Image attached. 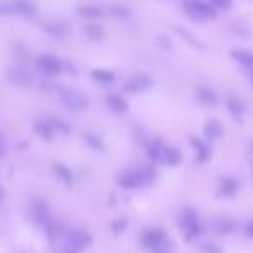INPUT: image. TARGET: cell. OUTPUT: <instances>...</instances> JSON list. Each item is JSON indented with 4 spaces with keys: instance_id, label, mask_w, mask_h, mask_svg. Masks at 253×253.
<instances>
[{
    "instance_id": "3957f363",
    "label": "cell",
    "mask_w": 253,
    "mask_h": 253,
    "mask_svg": "<svg viewBox=\"0 0 253 253\" xmlns=\"http://www.w3.org/2000/svg\"><path fill=\"white\" fill-rule=\"evenodd\" d=\"M149 156L155 163L160 165H169V167H177L182 162V155L177 148L172 146L162 144V142H155V144L149 148Z\"/></svg>"
},
{
    "instance_id": "ffe728a7",
    "label": "cell",
    "mask_w": 253,
    "mask_h": 253,
    "mask_svg": "<svg viewBox=\"0 0 253 253\" xmlns=\"http://www.w3.org/2000/svg\"><path fill=\"white\" fill-rule=\"evenodd\" d=\"M78 14L80 16H85V18H90V19H97V18H102V9L97 7V5H92V4H87V5H80L78 7Z\"/></svg>"
},
{
    "instance_id": "30bf717a",
    "label": "cell",
    "mask_w": 253,
    "mask_h": 253,
    "mask_svg": "<svg viewBox=\"0 0 253 253\" xmlns=\"http://www.w3.org/2000/svg\"><path fill=\"white\" fill-rule=\"evenodd\" d=\"M196 97H198V101H200L203 106H207V108H215V106L218 104L217 92L211 90L210 87H200L196 92Z\"/></svg>"
},
{
    "instance_id": "f1b7e54d",
    "label": "cell",
    "mask_w": 253,
    "mask_h": 253,
    "mask_svg": "<svg viewBox=\"0 0 253 253\" xmlns=\"http://www.w3.org/2000/svg\"><path fill=\"white\" fill-rule=\"evenodd\" d=\"M111 14L118 16V18H126V16L130 14V11L123 5H111Z\"/></svg>"
},
{
    "instance_id": "1f68e13d",
    "label": "cell",
    "mask_w": 253,
    "mask_h": 253,
    "mask_svg": "<svg viewBox=\"0 0 253 253\" xmlns=\"http://www.w3.org/2000/svg\"><path fill=\"white\" fill-rule=\"evenodd\" d=\"M246 234H248V236H252V238H253V220H252V222H248V224H246Z\"/></svg>"
},
{
    "instance_id": "2e32d148",
    "label": "cell",
    "mask_w": 253,
    "mask_h": 253,
    "mask_svg": "<svg viewBox=\"0 0 253 253\" xmlns=\"http://www.w3.org/2000/svg\"><path fill=\"white\" fill-rule=\"evenodd\" d=\"M232 57L241 64L243 68H246L248 71H253V52L246 49H234L232 50Z\"/></svg>"
},
{
    "instance_id": "7c38bea8",
    "label": "cell",
    "mask_w": 253,
    "mask_h": 253,
    "mask_svg": "<svg viewBox=\"0 0 253 253\" xmlns=\"http://www.w3.org/2000/svg\"><path fill=\"white\" fill-rule=\"evenodd\" d=\"M238 189H239V184L236 179H232V177H222L220 179V186H218L220 196L234 198L236 193H238Z\"/></svg>"
},
{
    "instance_id": "44dd1931",
    "label": "cell",
    "mask_w": 253,
    "mask_h": 253,
    "mask_svg": "<svg viewBox=\"0 0 253 253\" xmlns=\"http://www.w3.org/2000/svg\"><path fill=\"white\" fill-rule=\"evenodd\" d=\"M43 30H45L49 35L56 37V39H64L68 35L66 26H63L61 23H45L43 25Z\"/></svg>"
},
{
    "instance_id": "836d02e7",
    "label": "cell",
    "mask_w": 253,
    "mask_h": 253,
    "mask_svg": "<svg viewBox=\"0 0 253 253\" xmlns=\"http://www.w3.org/2000/svg\"><path fill=\"white\" fill-rule=\"evenodd\" d=\"M4 196V191H2V187H0V198Z\"/></svg>"
},
{
    "instance_id": "6da1fadb",
    "label": "cell",
    "mask_w": 253,
    "mask_h": 253,
    "mask_svg": "<svg viewBox=\"0 0 253 253\" xmlns=\"http://www.w3.org/2000/svg\"><path fill=\"white\" fill-rule=\"evenodd\" d=\"M156 177V172L151 167H142V169H132L126 170L120 175L118 182L125 189H135V187L146 186V184L153 182Z\"/></svg>"
},
{
    "instance_id": "7a4b0ae2",
    "label": "cell",
    "mask_w": 253,
    "mask_h": 253,
    "mask_svg": "<svg viewBox=\"0 0 253 253\" xmlns=\"http://www.w3.org/2000/svg\"><path fill=\"white\" fill-rule=\"evenodd\" d=\"M142 243L153 253H173V243L169 239V236L162 229H149L142 234Z\"/></svg>"
},
{
    "instance_id": "8992f818",
    "label": "cell",
    "mask_w": 253,
    "mask_h": 253,
    "mask_svg": "<svg viewBox=\"0 0 253 253\" xmlns=\"http://www.w3.org/2000/svg\"><path fill=\"white\" fill-rule=\"evenodd\" d=\"M180 229L186 232L187 238H196V236L201 234L203 227H201V222H200V217L194 210L191 208H186V210L180 213Z\"/></svg>"
},
{
    "instance_id": "e575fe53",
    "label": "cell",
    "mask_w": 253,
    "mask_h": 253,
    "mask_svg": "<svg viewBox=\"0 0 253 253\" xmlns=\"http://www.w3.org/2000/svg\"><path fill=\"white\" fill-rule=\"evenodd\" d=\"M250 148H252V151H253V141H252V144H250Z\"/></svg>"
},
{
    "instance_id": "83f0119b",
    "label": "cell",
    "mask_w": 253,
    "mask_h": 253,
    "mask_svg": "<svg viewBox=\"0 0 253 253\" xmlns=\"http://www.w3.org/2000/svg\"><path fill=\"white\" fill-rule=\"evenodd\" d=\"M50 123H52V126H54V128H56L57 132H63V134H70V132H71L70 125H68L66 122H63V120H59V118H52V120H50Z\"/></svg>"
},
{
    "instance_id": "d4e9b609",
    "label": "cell",
    "mask_w": 253,
    "mask_h": 253,
    "mask_svg": "<svg viewBox=\"0 0 253 253\" xmlns=\"http://www.w3.org/2000/svg\"><path fill=\"white\" fill-rule=\"evenodd\" d=\"M33 217H35V220L40 222V224H45L47 218H49L47 208L43 207V205H35V207H33Z\"/></svg>"
},
{
    "instance_id": "52a82bcc",
    "label": "cell",
    "mask_w": 253,
    "mask_h": 253,
    "mask_svg": "<svg viewBox=\"0 0 253 253\" xmlns=\"http://www.w3.org/2000/svg\"><path fill=\"white\" fill-rule=\"evenodd\" d=\"M37 68L47 77H56L63 71V63L57 57H54L52 54H42L37 59Z\"/></svg>"
},
{
    "instance_id": "9a60e30c",
    "label": "cell",
    "mask_w": 253,
    "mask_h": 253,
    "mask_svg": "<svg viewBox=\"0 0 253 253\" xmlns=\"http://www.w3.org/2000/svg\"><path fill=\"white\" fill-rule=\"evenodd\" d=\"M225 106H227L229 113H231L232 116H236V118H241V116L245 115V104H243V101L238 95L229 94L227 97H225Z\"/></svg>"
},
{
    "instance_id": "cb8c5ba5",
    "label": "cell",
    "mask_w": 253,
    "mask_h": 253,
    "mask_svg": "<svg viewBox=\"0 0 253 253\" xmlns=\"http://www.w3.org/2000/svg\"><path fill=\"white\" fill-rule=\"evenodd\" d=\"M54 172H56V175L59 177L64 184L71 186V182H73V173H71V170L68 169L66 165H63V163H56V165H54Z\"/></svg>"
},
{
    "instance_id": "d6a6232c",
    "label": "cell",
    "mask_w": 253,
    "mask_h": 253,
    "mask_svg": "<svg viewBox=\"0 0 253 253\" xmlns=\"http://www.w3.org/2000/svg\"><path fill=\"white\" fill-rule=\"evenodd\" d=\"M66 253H78V252H77V250H71V248H70V250H68Z\"/></svg>"
},
{
    "instance_id": "5b68a950",
    "label": "cell",
    "mask_w": 253,
    "mask_h": 253,
    "mask_svg": "<svg viewBox=\"0 0 253 253\" xmlns=\"http://www.w3.org/2000/svg\"><path fill=\"white\" fill-rule=\"evenodd\" d=\"M184 7H186L187 16L196 19V21H208V19H213L217 16L215 9L205 0H186Z\"/></svg>"
},
{
    "instance_id": "4316f807",
    "label": "cell",
    "mask_w": 253,
    "mask_h": 253,
    "mask_svg": "<svg viewBox=\"0 0 253 253\" xmlns=\"http://www.w3.org/2000/svg\"><path fill=\"white\" fill-rule=\"evenodd\" d=\"M85 142H87V144L90 146L92 149H95V151L102 149L101 137H99V135H95V134H85Z\"/></svg>"
},
{
    "instance_id": "d6986e66",
    "label": "cell",
    "mask_w": 253,
    "mask_h": 253,
    "mask_svg": "<svg viewBox=\"0 0 253 253\" xmlns=\"http://www.w3.org/2000/svg\"><path fill=\"white\" fill-rule=\"evenodd\" d=\"M12 4H14L16 14L26 16V18H30V16H35L37 14L35 5H33L32 2H30V0H14Z\"/></svg>"
},
{
    "instance_id": "4fadbf2b",
    "label": "cell",
    "mask_w": 253,
    "mask_h": 253,
    "mask_svg": "<svg viewBox=\"0 0 253 253\" xmlns=\"http://www.w3.org/2000/svg\"><path fill=\"white\" fill-rule=\"evenodd\" d=\"M33 130H35V134L39 135V137L45 139V141H52L54 135H56V128L52 126L50 120H49V122H42V120L35 122V125H33Z\"/></svg>"
},
{
    "instance_id": "f546056e",
    "label": "cell",
    "mask_w": 253,
    "mask_h": 253,
    "mask_svg": "<svg viewBox=\"0 0 253 253\" xmlns=\"http://www.w3.org/2000/svg\"><path fill=\"white\" fill-rule=\"evenodd\" d=\"M16 14L14 4H0V16H12Z\"/></svg>"
},
{
    "instance_id": "4dcf8cb0",
    "label": "cell",
    "mask_w": 253,
    "mask_h": 253,
    "mask_svg": "<svg viewBox=\"0 0 253 253\" xmlns=\"http://www.w3.org/2000/svg\"><path fill=\"white\" fill-rule=\"evenodd\" d=\"M5 151H7V142H5L4 135L0 134V156H4Z\"/></svg>"
},
{
    "instance_id": "277c9868",
    "label": "cell",
    "mask_w": 253,
    "mask_h": 253,
    "mask_svg": "<svg viewBox=\"0 0 253 253\" xmlns=\"http://www.w3.org/2000/svg\"><path fill=\"white\" fill-rule=\"evenodd\" d=\"M57 97L71 111H82V109L87 108V97L77 88L59 87L57 88Z\"/></svg>"
},
{
    "instance_id": "7402d4cb",
    "label": "cell",
    "mask_w": 253,
    "mask_h": 253,
    "mask_svg": "<svg viewBox=\"0 0 253 253\" xmlns=\"http://www.w3.org/2000/svg\"><path fill=\"white\" fill-rule=\"evenodd\" d=\"M84 33L88 40H92V42H99V40L104 39V30H102V26H99V25H87L84 28Z\"/></svg>"
},
{
    "instance_id": "e0dca14e",
    "label": "cell",
    "mask_w": 253,
    "mask_h": 253,
    "mask_svg": "<svg viewBox=\"0 0 253 253\" xmlns=\"http://www.w3.org/2000/svg\"><path fill=\"white\" fill-rule=\"evenodd\" d=\"M222 134H224V126H222V123L218 122V120L211 118L205 123V135H207L208 139L217 141V139L222 137Z\"/></svg>"
},
{
    "instance_id": "ba28073f",
    "label": "cell",
    "mask_w": 253,
    "mask_h": 253,
    "mask_svg": "<svg viewBox=\"0 0 253 253\" xmlns=\"http://www.w3.org/2000/svg\"><path fill=\"white\" fill-rule=\"evenodd\" d=\"M68 243H70L71 250H84L92 245V234L85 229H71L68 232Z\"/></svg>"
},
{
    "instance_id": "9c48e42d",
    "label": "cell",
    "mask_w": 253,
    "mask_h": 253,
    "mask_svg": "<svg viewBox=\"0 0 253 253\" xmlns=\"http://www.w3.org/2000/svg\"><path fill=\"white\" fill-rule=\"evenodd\" d=\"M151 87V78L148 75H135L130 80L125 84V88L132 94H139V92H144L146 88Z\"/></svg>"
},
{
    "instance_id": "603a6c76",
    "label": "cell",
    "mask_w": 253,
    "mask_h": 253,
    "mask_svg": "<svg viewBox=\"0 0 253 253\" xmlns=\"http://www.w3.org/2000/svg\"><path fill=\"white\" fill-rule=\"evenodd\" d=\"M92 78L102 85H109L115 82V73L109 70H94L92 71Z\"/></svg>"
},
{
    "instance_id": "8fae6325",
    "label": "cell",
    "mask_w": 253,
    "mask_h": 253,
    "mask_svg": "<svg viewBox=\"0 0 253 253\" xmlns=\"http://www.w3.org/2000/svg\"><path fill=\"white\" fill-rule=\"evenodd\" d=\"M191 146L194 148V155H196V160H198V162L203 163V162H207V160H210L211 149H210V146H208L205 141L193 137V139H191Z\"/></svg>"
},
{
    "instance_id": "ac0fdd59",
    "label": "cell",
    "mask_w": 253,
    "mask_h": 253,
    "mask_svg": "<svg viewBox=\"0 0 253 253\" xmlns=\"http://www.w3.org/2000/svg\"><path fill=\"white\" fill-rule=\"evenodd\" d=\"M11 80L12 84L19 85V87H28V85H32V75L26 73L23 68H16L11 71Z\"/></svg>"
},
{
    "instance_id": "484cf974",
    "label": "cell",
    "mask_w": 253,
    "mask_h": 253,
    "mask_svg": "<svg viewBox=\"0 0 253 253\" xmlns=\"http://www.w3.org/2000/svg\"><path fill=\"white\" fill-rule=\"evenodd\" d=\"M208 4L215 11H227V9L232 7V0H208Z\"/></svg>"
},
{
    "instance_id": "5bb4252c",
    "label": "cell",
    "mask_w": 253,
    "mask_h": 253,
    "mask_svg": "<svg viewBox=\"0 0 253 253\" xmlns=\"http://www.w3.org/2000/svg\"><path fill=\"white\" fill-rule=\"evenodd\" d=\"M106 104H108V108L111 109V111L118 113V115L128 111V102L120 94H109L108 97H106Z\"/></svg>"
}]
</instances>
